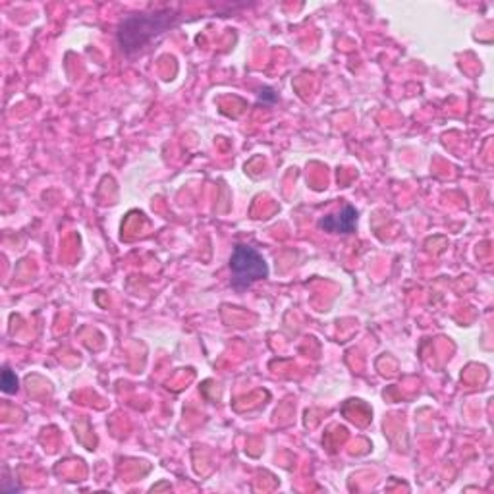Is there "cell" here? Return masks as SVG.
I'll return each instance as SVG.
<instances>
[{
	"label": "cell",
	"instance_id": "obj_2",
	"mask_svg": "<svg viewBox=\"0 0 494 494\" xmlns=\"http://www.w3.org/2000/svg\"><path fill=\"white\" fill-rule=\"evenodd\" d=\"M230 273H232V286L236 290H246L253 282L263 281L269 276L267 261L256 247L249 246H236L230 257Z\"/></svg>",
	"mask_w": 494,
	"mask_h": 494
},
{
	"label": "cell",
	"instance_id": "obj_3",
	"mask_svg": "<svg viewBox=\"0 0 494 494\" xmlns=\"http://www.w3.org/2000/svg\"><path fill=\"white\" fill-rule=\"evenodd\" d=\"M319 226L325 232H333V234H351L358 226V211L356 207L346 205L340 212L336 214H328V217L321 219Z\"/></svg>",
	"mask_w": 494,
	"mask_h": 494
},
{
	"label": "cell",
	"instance_id": "obj_1",
	"mask_svg": "<svg viewBox=\"0 0 494 494\" xmlns=\"http://www.w3.org/2000/svg\"><path fill=\"white\" fill-rule=\"evenodd\" d=\"M176 12L170 8L151 12V14H135L124 18L118 28V45L124 55L134 56L157 37L167 33L176 25Z\"/></svg>",
	"mask_w": 494,
	"mask_h": 494
},
{
	"label": "cell",
	"instance_id": "obj_4",
	"mask_svg": "<svg viewBox=\"0 0 494 494\" xmlns=\"http://www.w3.org/2000/svg\"><path fill=\"white\" fill-rule=\"evenodd\" d=\"M16 390H18V377L6 367L3 371V392L4 394H16Z\"/></svg>",
	"mask_w": 494,
	"mask_h": 494
}]
</instances>
